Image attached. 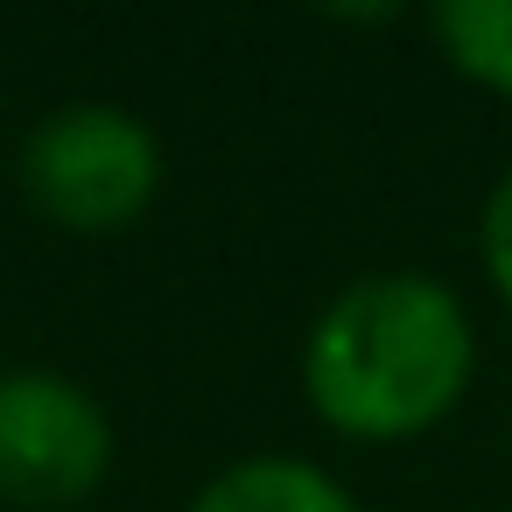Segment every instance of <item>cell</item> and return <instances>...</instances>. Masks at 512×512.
<instances>
[{
	"mask_svg": "<svg viewBox=\"0 0 512 512\" xmlns=\"http://www.w3.org/2000/svg\"><path fill=\"white\" fill-rule=\"evenodd\" d=\"M22 176H29V197L57 225L113 232L155 197L162 155H155V134L141 120H127L113 106H64L50 127L29 134Z\"/></svg>",
	"mask_w": 512,
	"mask_h": 512,
	"instance_id": "7a4b0ae2",
	"label": "cell"
},
{
	"mask_svg": "<svg viewBox=\"0 0 512 512\" xmlns=\"http://www.w3.org/2000/svg\"><path fill=\"white\" fill-rule=\"evenodd\" d=\"M113 435L85 386L57 372L0 379V498L15 505H78L106 477Z\"/></svg>",
	"mask_w": 512,
	"mask_h": 512,
	"instance_id": "3957f363",
	"label": "cell"
},
{
	"mask_svg": "<svg viewBox=\"0 0 512 512\" xmlns=\"http://www.w3.org/2000/svg\"><path fill=\"white\" fill-rule=\"evenodd\" d=\"M197 512H351V498H344L323 470H309V463L260 456V463L225 470V477L197 498Z\"/></svg>",
	"mask_w": 512,
	"mask_h": 512,
	"instance_id": "277c9868",
	"label": "cell"
},
{
	"mask_svg": "<svg viewBox=\"0 0 512 512\" xmlns=\"http://www.w3.org/2000/svg\"><path fill=\"white\" fill-rule=\"evenodd\" d=\"M435 36L456 71L491 92H512V0H449L435 15Z\"/></svg>",
	"mask_w": 512,
	"mask_h": 512,
	"instance_id": "5b68a950",
	"label": "cell"
},
{
	"mask_svg": "<svg viewBox=\"0 0 512 512\" xmlns=\"http://www.w3.org/2000/svg\"><path fill=\"white\" fill-rule=\"evenodd\" d=\"M484 260H491V281H498V295L512 309V169L484 204Z\"/></svg>",
	"mask_w": 512,
	"mask_h": 512,
	"instance_id": "8992f818",
	"label": "cell"
},
{
	"mask_svg": "<svg viewBox=\"0 0 512 512\" xmlns=\"http://www.w3.org/2000/svg\"><path fill=\"white\" fill-rule=\"evenodd\" d=\"M309 400L344 435H414L470 379L463 302L428 274H379L344 288L309 337Z\"/></svg>",
	"mask_w": 512,
	"mask_h": 512,
	"instance_id": "6da1fadb",
	"label": "cell"
}]
</instances>
